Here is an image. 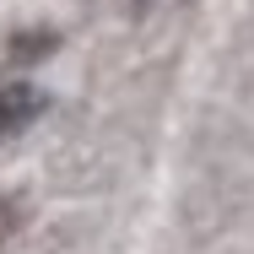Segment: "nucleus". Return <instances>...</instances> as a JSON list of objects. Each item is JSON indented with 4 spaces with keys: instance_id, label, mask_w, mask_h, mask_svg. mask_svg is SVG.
<instances>
[{
    "instance_id": "nucleus-1",
    "label": "nucleus",
    "mask_w": 254,
    "mask_h": 254,
    "mask_svg": "<svg viewBox=\"0 0 254 254\" xmlns=\"http://www.w3.org/2000/svg\"><path fill=\"white\" fill-rule=\"evenodd\" d=\"M44 108V92L38 87H0V141H11L16 130H27Z\"/></svg>"
}]
</instances>
